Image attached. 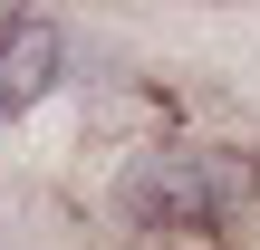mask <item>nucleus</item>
<instances>
[{
    "instance_id": "f257e3e1",
    "label": "nucleus",
    "mask_w": 260,
    "mask_h": 250,
    "mask_svg": "<svg viewBox=\"0 0 260 250\" xmlns=\"http://www.w3.org/2000/svg\"><path fill=\"white\" fill-rule=\"evenodd\" d=\"M251 193H260L251 154L241 145H193V135H154L116 173V212L154 241H212L251 212Z\"/></svg>"
},
{
    "instance_id": "f03ea898",
    "label": "nucleus",
    "mask_w": 260,
    "mask_h": 250,
    "mask_svg": "<svg viewBox=\"0 0 260 250\" xmlns=\"http://www.w3.org/2000/svg\"><path fill=\"white\" fill-rule=\"evenodd\" d=\"M58 77H68V29L29 19V10H0V125H19Z\"/></svg>"
},
{
    "instance_id": "7ed1b4c3",
    "label": "nucleus",
    "mask_w": 260,
    "mask_h": 250,
    "mask_svg": "<svg viewBox=\"0 0 260 250\" xmlns=\"http://www.w3.org/2000/svg\"><path fill=\"white\" fill-rule=\"evenodd\" d=\"M0 250H10V241H0Z\"/></svg>"
}]
</instances>
